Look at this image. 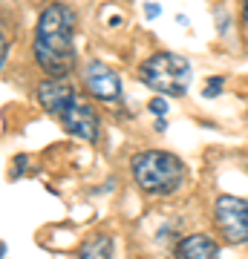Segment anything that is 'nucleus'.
Masks as SVG:
<instances>
[{
    "label": "nucleus",
    "instance_id": "obj_3",
    "mask_svg": "<svg viewBox=\"0 0 248 259\" xmlns=\"http://www.w3.org/2000/svg\"><path fill=\"white\" fill-rule=\"evenodd\" d=\"M133 182L147 196H170L185 185L188 167L179 156L167 150H141L130 161Z\"/></svg>",
    "mask_w": 248,
    "mask_h": 259
},
{
    "label": "nucleus",
    "instance_id": "obj_2",
    "mask_svg": "<svg viewBox=\"0 0 248 259\" xmlns=\"http://www.w3.org/2000/svg\"><path fill=\"white\" fill-rule=\"evenodd\" d=\"M38 104H41L46 115H52L69 136H78V139H84V141L101 139L98 112L92 110L87 101H81L78 90H75L73 83H66L64 78H44V81L38 83Z\"/></svg>",
    "mask_w": 248,
    "mask_h": 259
},
{
    "label": "nucleus",
    "instance_id": "obj_4",
    "mask_svg": "<svg viewBox=\"0 0 248 259\" xmlns=\"http://www.w3.org/2000/svg\"><path fill=\"white\" fill-rule=\"evenodd\" d=\"M138 78L147 90H156L162 98H179L191 87L193 66L188 58L176 52H156L138 66Z\"/></svg>",
    "mask_w": 248,
    "mask_h": 259
},
{
    "label": "nucleus",
    "instance_id": "obj_8",
    "mask_svg": "<svg viewBox=\"0 0 248 259\" xmlns=\"http://www.w3.org/2000/svg\"><path fill=\"white\" fill-rule=\"evenodd\" d=\"M75 259H113V236L110 233H92L75 250Z\"/></svg>",
    "mask_w": 248,
    "mask_h": 259
},
{
    "label": "nucleus",
    "instance_id": "obj_5",
    "mask_svg": "<svg viewBox=\"0 0 248 259\" xmlns=\"http://www.w3.org/2000/svg\"><path fill=\"white\" fill-rule=\"evenodd\" d=\"M214 225L225 242L245 245L248 242V199L239 196H220L214 202Z\"/></svg>",
    "mask_w": 248,
    "mask_h": 259
},
{
    "label": "nucleus",
    "instance_id": "obj_1",
    "mask_svg": "<svg viewBox=\"0 0 248 259\" xmlns=\"http://www.w3.org/2000/svg\"><path fill=\"white\" fill-rule=\"evenodd\" d=\"M35 64L46 78H64L75 66V12L66 3H49L35 26Z\"/></svg>",
    "mask_w": 248,
    "mask_h": 259
},
{
    "label": "nucleus",
    "instance_id": "obj_6",
    "mask_svg": "<svg viewBox=\"0 0 248 259\" xmlns=\"http://www.w3.org/2000/svg\"><path fill=\"white\" fill-rule=\"evenodd\" d=\"M81 83L84 90L98 98V101H119L121 98V75L113 66L101 64V61H90L81 69Z\"/></svg>",
    "mask_w": 248,
    "mask_h": 259
},
{
    "label": "nucleus",
    "instance_id": "obj_13",
    "mask_svg": "<svg viewBox=\"0 0 248 259\" xmlns=\"http://www.w3.org/2000/svg\"><path fill=\"white\" fill-rule=\"evenodd\" d=\"M242 20L248 23V0H242Z\"/></svg>",
    "mask_w": 248,
    "mask_h": 259
},
{
    "label": "nucleus",
    "instance_id": "obj_7",
    "mask_svg": "<svg viewBox=\"0 0 248 259\" xmlns=\"http://www.w3.org/2000/svg\"><path fill=\"white\" fill-rule=\"evenodd\" d=\"M173 259H220V245L208 233H191L176 242Z\"/></svg>",
    "mask_w": 248,
    "mask_h": 259
},
{
    "label": "nucleus",
    "instance_id": "obj_11",
    "mask_svg": "<svg viewBox=\"0 0 248 259\" xmlns=\"http://www.w3.org/2000/svg\"><path fill=\"white\" fill-rule=\"evenodd\" d=\"M6 55H9V37H6L3 29H0V66L6 64Z\"/></svg>",
    "mask_w": 248,
    "mask_h": 259
},
{
    "label": "nucleus",
    "instance_id": "obj_12",
    "mask_svg": "<svg viewBox=\"0 0 248 259\" xmlns=\"http://www.w3.org/2000/svg\"><path fill=\"white\" fill-rule=\"evenodd\" d=\"M145 12H147V18H156V15H159L162 9H159L156 3H147V6H145Z\"/></svg>",
    "mask_w": 248,
    "mask_h": 259
},
{
    "label": "nucleus",
    "instance_id": "obj_10",
    "mask_svg": "<svg viewBox=\"0 0 248 259\" xmlns=\"http://www.w3.org/2000/svg\"><path fill=\"white\" fill-rule=\"evenodd\" d=\"M147 110L153 112L156 118H162V115L167 112V101L162 98V95H156V98H150V101H147Z\"/></svg>",
    "mask_w": 248,
    "mask_h": 259
},
{
    "label": "nucleus",
    "instance_id": "obj_9",
    "mask_svg": "<svg viewBox=\"0 0 248 259\" xmlns=\"http://www.w3.org/2000/svg\"><path fill=\"white\" fill-rule=\"evenodd\" d=\"M222 87H225V78H222V75H214V78H208V81H205L202 95H205V98H217V95L222 93Z\"/></svg>",
    "mask_w": 248,
    "mask_h": 259
}]
</instances>
